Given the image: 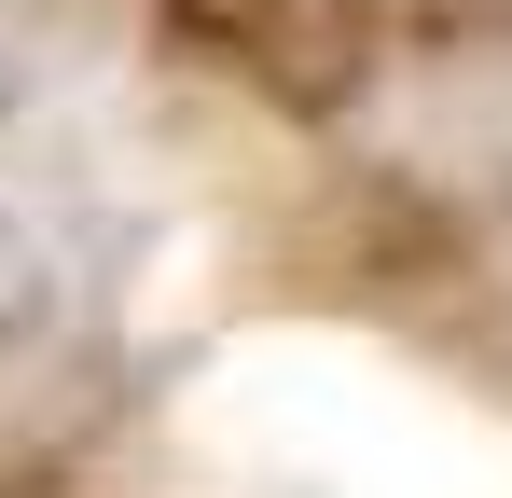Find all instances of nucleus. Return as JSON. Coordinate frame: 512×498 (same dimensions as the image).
I'll list each match as a JSON object with an SVG mask.
<instances>
[{"mask_svg": "<svg viewBox=\"0 0 512 498\" xmlns=\"http://www.w3.org/2000/svg\"><path fill=\"white\" fill-rule=\"evenodd\" d=\"M180 42H208L222 70H263L291 83V97H333L346 56H360V14L346 0H167Z\"/></svg>", "mask_w": 512, "mask_h": 498, "instance_id": "1", "label": "nucleus"}]
</instances>
